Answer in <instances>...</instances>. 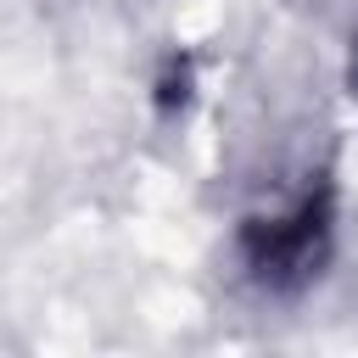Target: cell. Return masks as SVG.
<instances>
[{
  "instance_id": "1",
  "label": "cell",
  "mask_w": 358,
  "mask_h": 358,
  "mask_svg": "<svg viewBox=\"0 0 358 358\" xmlns=\"http://www.w3.org/2000/svg\"><path fill=\"white\" fill-rule=\"evenodd\" d=\"M319 252H324V207H313V201H302L291 218H268L246 235V263L268 285L302 280L319 263Z\"/></svg>"
}]
</instances>
